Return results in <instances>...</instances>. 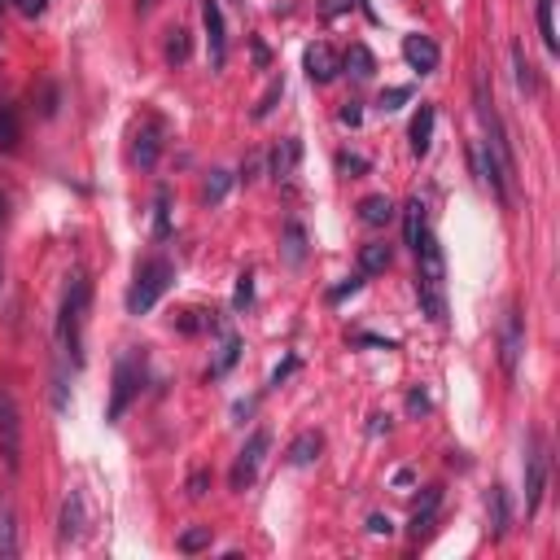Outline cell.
Here are the masks:
<instances>
[{
  "label": "cell",
  "mask_w": 560,
  "mask_h": 560,
  "mask_svg": "<svg viewBox=\"0 0 560 560\" xmlns=\"http://www.w3.org/2000/svg\"><path fill=\"white\" fill-rule=\"evenodd\" d=\"M408 412H412V416H425V412H429V398H425L420 390H412V398H408Z\"/></svg>",
  "instance_id": "60d3db41"
},
{
  "label": "cell",
  "mask_w": 560,
  "mask_h": 560,
  "mask_svg": "<svg viewBox=\"0 0 560 560\" xmlns=\"http://www.w3.org/2000/svg\"><path fill=\"white\" fill-rule=\"evenodd\" d=\"M206 490H211V468H197L189 477V499H206Z\"/></svg>",
  "instance_id": "e575fe53"
},
{
  "label": "cell",
  "mask_w": 560,
  "mask_h": 560,
  "mask_svg": "<svg viewBox=\"0 0 560 560\" xmlns=\"http://www.w3.org/2000/svg\"><path fill=\"white\" fill-rule=\"evenodd\" d=\"M416 298L425 307V316L434 324H447V259H442L438 237L425 228L420 241H416Z\"/></svg>",
  "instance_id": "6da1fadb"
},
{
  "label": "cell",
  "mask_w": 560,
  "mask_h": 560,
  "mask_svg": "<svg viewBox=\"0 0 560 560\" xmlns=\"http://www.w3.org/2000/svg\"><path fill=\"white\" fill-rule=\"evenodd\" d=\"M141 9H153V0H141Z\"/></svg>",
  "instance_id": "c3c4849f"
},
{
  "label": "cell",
  "mask_w": 560,
  "mask_h": 560,
  "mask_svg": "<svg viewBox=\"0 0 560 560\" xmlns=\"http://www.w3.org/2000/svg\"><path fill=\"white\" fill-rule=\"evenodd\" d=\"M403 101H412V88H386L381 93V110H398Z\"/></svg>",
  "instance_id": "d590c367"
},
{
  "label": "cell",
  "mask_w": 560,
  "mask_h": 560,
  "mask_svg": "<svg viewBox=\"0 0 560 560\" xmlns=\"http://www.w3.org/2000/svg\"><path fill=\"white\" fill-rule=\"evenodd\" d=\"M346 62L355 66V74H359V79H368V74L377 71V62H372V53H368L364 44H350V57H346Z\"/></svg>",
  "instance_id": "836d02e7"
},
{
  "label": "cell",
  "mask_w": 560,
  "mask_h": 560,
  "mask_svg": "<svg viewBox=\"0 0 560 560\" xmlns=\"http://www.w3.org/2000/svg\"><path fill=\"white\" fill-rule=\"evenodd\" d=\"M486 508H490V535L504 538V535H508V495L495 486V490H490V504H486Z\"/></svg>",
  "instance_id": "d4e9b609"
},
{
  "label": "cell",
  "mask_w": 560,
  "mask_h": 560,
  "mask_svg": "<svg viewBox=\"0 0 560 560\" xmlns=\"http://www.w3.org/2000/svg\"><path fill=\"white\" fill-rule=\"evenodd\" d=\"M5 215H9V201H5V193H0V220H5Z\"/></svg>",
  "instance_id": "7dc6e473"
},
{
  "label": "cell",
  "mask_w": 560,
  "mask_h": 560,
  "mask_svg": "<svg viewBox=\"0 0 560 560\" xmlns=\"http://www.w3.org/2000/svg\"><path fill=\"white\" fill-rule=\"evenodd\" d=\"M521 355H526V319L516 307L504 311V324H499V364L508 377H516V368H521Z\"/></svg>",
  "instance_id": "9c48e42d"
},
{
  "label": "cell",
  "mask_w": 560,
  "mask_h": 560,
  "mask_svg": "<svg viewBox=\"0 0 560 560\" xmlns=\"http://www.w3.org/2000/svg\"><path fill=\"white\" fill-rule=\"evenodd\" d=\"M547 468H552V456H547L543 438H530V456H526V516H538V508H543Z\"/></svg>",
  "instance_id": "ba28073f"
},
{
  "label": "cell",
  "mask_w": 560,
  "mask_h": 560,
  "mask_svg": "<svg viewBox=\"0 0 560 560\" xmlns=\"http://www.w3.org/2000/svg\"><path fill=\"white\" fill-rule=\"evenodd\" d=\"M184 556H197V552H206L211 547V526H189L184 535H180V543H175Z\"/></svg>",
  "instance_id": "83f0119b"
},
{
  "label": "cell",
  "mask_w": 560,
  "mask_h": 560,
  "mask_svg": "<svg viewBox=\"0 0 560 560\" xmlns=\"http://www.w3.org/2000/svg\"><path fill=\"white\" fill-rule=\"evenodd\" d=\"M201 26H206V49H211V66L223 71L228 66V35H223V9L220 0L201 5Z\"/></svg>",
  "instance_id": "8fae6325"
},
{
  "label": "cell",
  "mask_w": 560,
  "mask_h": 560,
  "mask_svg": "<svg viewBox=\"0 0 560 560\" xmlns=\"http://www.w3.org/2000/svg\"><path fill=\"white\" fill-rule=\"evenodd\" d=\"M512 71H516V88H521L526 97H535V93H538V74H535V66H530V57H526V49H521V44H512Z\"/></svg>",
  "instance_id": "603a6c76"
},
{
  "label": "cell",
  "mask_w": 560,
  "mask_h": 560,
  "mask_svg": "<svg viewBox=\"0 0 560 560\" xmlns=\"http://www.w3.org/2000/svg\"><path fill=\"white\" fill-rule=\"evenodd\" d=\"M23 141V119H18V105H9V101H0V149L5 153H14Z\"/></svg>",
  "instance_id": "d6986e66"
},
{
  "label": "cell",
  "mask_w": 560,
  "mask_h": 560,
  "mask_svg": "<svg viewBox=\"0 0 560 560\" xmlns=\"http://www.w3.org/2000/svg\"><path fill=\"white\" fill-rule=\"evenodd\" d=\"M293 368H298V359H293V355H290V359H285V364H280V368H276V372H271V386H280V381H285V377H290Z\"/></svg>",
  "instance_id": "7bdbcfd3"
},
{
  "label": "cell",
  "mask_w": 560,
  "mask_h": 560,
  "mask_svg": "<svg viewBox=\"0 0 560 560\" xmlns=\"http://www.w3.org/2000/svg\"><path fill=\"white\" fill-rule=\"evenodd\" d=\"M359 285H364V276H355V280H346V285H338V290L329 293V298H333V302H341L346 293H359Z\"/></svg>",
  "instance_id": "ab89813d"
},
{
  "label": "cell",
  "mask_w": 560,
  "mask_h": 560,
  "mask_svg": "<svg viewBox=\"0 0 560 560\" xmlns=\"http://www.w3.org/2000/svg\"><path fill=\"white\" fill-rule=\"evenodd\" d=\"M158 153H162V127H158V123H145V127L136 132V145H132V162L149 171L153 162H158Z\"/></svg>",
  "instance_id": "5bb4252c"
},
{
  "label": "cell",
  "mask_w": 560,
  "mask_h": 560,
  "mask_svg": "<svg viewBox=\"0 0 560 560\" xmlns=\"http://www.w3.org/2000/svg\"><path fill=\"white\" fill-rule=\"evenodd\" d=\"M228 184H232V175L228 171H211V180H206V189H201V201H223V193H228Z\"/></svg>",
  "instance_id": "4dcf8cb0"
},
{
  "label": "cell",
  "mask_w": 560,
  "mask_h": 560,
  "mask_svg": "<svg viewBox=\"0 0 560 560\" xmlns=\"http://www.w3.org/2000/svg\"><path fill=\"white\" fill-rule=\"evenodd\" d=\"M136 394H141V364H136V355H119V364H114V394H110L105 420H123V412L132 408Z\"/></svg>",
  "instance_id": "52a82bcc"
},
{
  "label": "cell",
  "mask_w": 560,
  "mask_h": 560,
  "mask_svg": "<svg viewBox=\"0 0 560 560\" xmlns=\"http://www.w3.org/2000/svg\"><path fill=\"white\" fill-rule=\"evenodd\" d=\"M359 119H364V110H359L355 101H346V110H341V123H350V127H359Z\"/></svg>",
  "instance_id": "b9f144b4"
},
{
  "label": "cell",
  "mask_w": 560,
  "mask_h": 560,
  "mask_svg": "<svg viewBox=\"0 0 560 560\" xmlns=\"http://www.w3.org/2000/svg\"><path fill=\"white\" fill-rule=\"evenodd\" d=\"M368 429H372V434H381V429H390V416H381V412H377V416H372V425H368Z\"/></svg>",
  "instance_id": "bcb514c9"
},
{
  "label": "cell",
  "mask_w": 560,
  "mask_h": 560,
  "mask_svg": "<svg viewBox=\"0 0 560 560\" xmlns=\"http://www.w3.org/2000/svg\"><path fill=\"white\" fill-rule=\"evenodd\" d=\"M368 530H372V535H394V521L381 516V512H372V516H368Z\"/></svg>",
  "instance_id": "8d00e7d4"
},
{
  "label": "cell",
  "mask_w": 560,
  "mask_h": 560,
  "mask_svg": "<svg viewBox=\"0 0 560 560\" xmlns=\"http://www.w3.org/2000/svg\"><path fill=\"white\" fill-rule=\"evenodd\" d=\"M280 97H285V79H271V88L263 93V97H259V105H254V119H268Z\"/></svg>",
  "instance_id": "1f68e13d"
},
{
  "label": "cell",
  "mask_w": 560,
  "mask_h": 560,
  "mask_svg": "<svg viewBox=\"0 0 560 560\" xmlns=\"http://www.w3.org/2000/svg\"><path fill=\"white\" fill-rule=\"evenodd\" d=\"M14 556H18V512L0 495V560H14Z\"/></svg>",
  "instance_id": "2e32d148"
},
{
  "label": "cell",
  "mask_w": 560,
  "mask_h": 560,
  "mask_svg": "<svg viewBox=\"0 0 560 560\" xmlns=\"http://www.w3.org/2000/svg\"><path fill=\"white\" fill-rule=\"evenodd\" d=\"M271 451V434L268 429H254L250 438H245V447L237 451V464H232V490H250L254 482H259V468H263V460H268Z\"/></svg>",
  "instance_id": "5b68a950"
},
{
  "label": "cell",
  "mask_w": 560,
  "mask_h": 560,
  "mask_svg": "<svg viewBox=\"0 0 560 560\" xmlns=\"http://www.w3.org/2000/svg\"><path fill=\"white\" fill-rule=\"evenodd\" d=\"M403 211H408V215H403V237H408V245L416 250L420 232H425V206H420V197H412V201H408Z\"/></svg>",
  "instance_id": "484cf974"
},
{
  "label": "cell",
  "mask_w": 560,
  "mask_h": 560,
  "mask_svg": "<svg viewBox=\"0 0 560 560\" xmlns=\"http://www.w3.org/2000/svg\"><path fill=\"white\" fill-rule=\"evenodd\" d=\"M473 110H477L482 132H486V141H482V145L495 149V153H499V162L512 171V141H508V127H504V119H499V110H495V97H490L486 74H477V79H473Z\"/></svg>",
  "instance_id": "277c9868"
},
{
  "label": "cell",
  "mask_w": 560,
  "mask_h": 560,
  "mask_svg": "<svg viewBox=\"0 0 560 560\" xmlns=\"http://www.w3.org/2000/svg\"><path fill=\"white\" fill-rule=\"evenodd\" d=\"M285 259H290L293 268L307 259V232H302L298 223H290V228H285Z\"/></svg>",
  "instance_id": "f546056e"
},
{
  "label": "cell",
  "mask_w": 560,
  "mask_h": 560,
  "mask_svg": "<svg viewBox=\"0 0 560 560\" xmlns=\"http://www.w3.org/2000/svg\"><path fill=\"white\" fill-rule=\"evenodd\" d=\"M88 535V499H84V490L74 486L66 499H62V516H57V538L71 547V543H84Z\"/></svg>",
  "instance_id": "30bf717a"
},
{
  "label": "cell",
  "mask_w": 560,
  "mask_h": 560,
  "mask_svg": "<svg viewBox=\"0 0 560 560\" xmlns=\"http://www.w3.org/2000/svg\"><path fill=\"white\" fill-rule=\"evenodd\" d=\"M0 456H5L9 473L23 468V412H18L14 394L5 390H0Z\"/></svg>",
  "instance_id": "8992f818"
},
{
  "label": "cell",
  "mask_w": 560,
  "mask_h": 560,
  "mask_svg": "<svg viewBox=\"0 0 560 560\" xmlns=\"http://www.w3.org/2000/svg\"><path fill=\"white\" fill-rule=\"evenodd\" d=\"M434 123H438L434 105H420V110H416L412 132H408V141H412V153H416V158H425V153L434 149Z\"/></svg>",
  "instance_id": "9a60e30c"
},
{
  "label": "cell",
  "mask_w": 560,
  "mask_h": 560,
  "mask_svg": "<svg viewBox=\"0 0 560 560\" xmlns=\"http://www.w3.org/2000/svg\"><path fill=\"white\" fill-rule=\"evenodd\" d=\"M18 9H23L26 18H40L44 14V0H18Z\"/></svg>",
  "instance_id": "ee69618b"
},
{
  "label": "cell",
  "mask_w": 560,
  "mask_h": 560,
  "mask_svg": "<svg viewBox=\"0 0 560 560\" xmlns=\"http://www.w3.org/2000/svg\"><path fill=\"white\" fill-rule=\"evenodd\" d=\"M338 167L341 171H368V158H359V153H341Z\"/></svg>",
  "instance_id": "f35d334b"
},
{
  "label": "cell",
  "mask_w": 560,
  "mask_h": 560,
  "mask_svg": "<svg viewBox=\"0 0 560 560\" xmlns=\"http://www.w3.org/2000/svg\"><path fill=\"white\" fill-rule=\"evenodd\" d=\"M341 9H350V0H324V18H338Z\"/></svg>",
  "instance_id": "f6af8a7d"
},
{
  "label": "cell",
  "mask_w": 560,
  "mask_h": 560,
  "mask_svg": "<svg viewBox=\"0 0 560 560\" xmlns=\"http://www.w3.org/2000/svg\"><path fill=\"white\" fill-rule=\"evenodd\" d=\"M438 504H442V486H429L425 490V499L416 504V512H412V526H408V535L412 538H420L425 530H429V521H434V512H438Z\"/></svg>",
  "instance_id": "ffe728a7"
},
{
  "label": "cell",
  "mask_w": 560,
  "mask_h": 560,
  "mask_svg": "<svg viewBox=\"0 0 560 560\" xmlns=\"http://www.w3.org/2000/svg\"><path fill=\"white\" fill-rule=\"evenodd\" d=\"M171 232V220H167V189L158 193V237H167Z\"/></svg>",
  "instance_id": "74e56055"
},
{
  "label": "cell",
  "mask_w": 560,
  "mask_h": 560,
  "mask_svg": "<svg viewBox=\"0 0 560 560\" xmlns=\"http://www.w3.org/2000/svg\"><path fill=\"white\" fill-rule=\"evenodd\" d=\"M237 355H241V341H237V333H223V341H220V359L211 364V372H215V377H223L228 368L237 364Z\"/></svg>",
  "instance_id": "f1b7e54d"
},
{
  "label": "cell",
  "mask_w": 560,
  "mask_h": 560,
  "mask_svg": "<svg viewBox=\"0 0 560 560\" xmlns=\"http://www.w3.org/2000/svg\"><path fill=\"white\" fill-rule=\"evenodd\" d=\"M394 215H398V206H394L386 193H372L359 201V220H364L368 228H386V223H394Z\"/></svg>",
  "instance_id": "e0dca14e"
},
{
  "label": "cell",
  "mask_w": 560,
  "mask_h": 560,
  "mask_svg": "<svg viewBox=\"0 0 560 560\" xmlns=\"http://www.w3.org/2000/svg\"><path fill=\"white\" fill-rule=\"evenodd\" d=\"M171 280H175L171 259H145V263L136 268L132 290H127V311H132V316H145V311H153V307H158V298L171 290Z\"/></svg>",
  "instance_id": "3957f363"
},
{
  "label": "cell",
  "mask_w": 560,
  "mask_h": 560,
  "mask_svg": "<svg viewBox=\"0 0 560 560\" xmlns=\"http://www.w3.org/2000/svg\"><path fill=\"white\" fill-rule=\"evenodd\" d=\"M250 302H254V276L241 271V276H237V293H232V311H245Z\"/></svg>",
  "instance_id": "d6a6232c"
},
{
  "label": "cell",
  "mask_w": 560,
  "mask_h": 560,
  "mask_svg": "<svg viewBox=\"0 0 560 560\" xmlns=\"http://www.w3.org/2000/svg\"><path fill=\"white\" fill-rule=\"evenodd\" d=\"M189 31L184 26H175V31H167V66H184L189 62Z\"/></svg>",
  "instance_id": "4316f807"
},
{
  "label": "cell",
  "mask_w": 560,
  "mask_h": 560,
  "mask_svg": "<svg viewBox=\"0 0 560 560\" xmlns=\"http://www.w3.org/2000/svg\"><path fill=\"white\" fill-rule=\"evenodd\" d=\"M88 298H93V285L84 276H71L66 298H62V316H57V346H62V355H74V364H79V338H84Z\"/></svg>",
  "instance_id": "7a4b0ae2"
},
{
  "label": "cell",
  "mask_w": 560,
  "mask_h": 560,
  "mask_svg": "<svg viewBox=\"0 0 560 560\" xmlns=\"http://www.w3.org/2000/svg\"><path fill=\"white\" fill-rule=\"evenodd\" d=\"M302 66H307V79H311V84H333V79H338V71H341L338 53L329 49L324 40L307 49V57H302Z\"/></svg>",
  "instance_id": "4fadbf2b"
},
{
  "label": "cell",
  "mask_w": 560,
  "mask_h": 560,
  "mask_svg": "<svg viewBox=\"0 0 560 560\" xmlns=\"http://www.w3.org/2000/svg\"><path fill=\"white\" fill-rule=\"evenodd\" d=\"M403 62H408L416 74H434L442 62V53L429 35H403Z\"/></svg>",
  "instance_id": "7c38bea8"
},
{
  "label": "cell",
  "mask_w": 560,
  "mask_h": 560,
  "mask_svg": "<svg viewBox=\"0 0 560 560\" xmlns=\"http://www.w3.org/2000/svg\"><path fill=\"white\" fill-rule=\"evenodd\" d=\"M298 158H302V145H298V141H280V145H276V153H271V175H276V180H290L293 175V167H298Z\"/></svg>",
  "instance_id": "44dd1931"
},
{
  "label": "cell",
  "mask_w": 560,
  "mask_h": 560,
  "mask_svg": "<svg viewBox=\"0 0 560 560\" xmlns=\"http://www.w3.org/2000/svg\"><path fill=\"white\" fill-rule=\"evenodd\" d=\"M538 35H543V49L547 53H560V40H556V18H552V9H556V0H538Z\"/></svg>",
  "instance_id": "cb8c5ba5"
},
{
  "label": "cell",
  "mask_w": 560,
  "mask_h": 560,
  "mask_svg": "<svg viewBox=\"0 0 560 560\" xmlns=\"http://www.w3.org/2000/svg\"><path fill=\"white\" fill-rule=\"evenodd\" d=\"M390 268V245L381 241H368L359 245V276H377V271Z\"/></svg>",
  "instance_id": "7402d4cb"
},
{
  "label": "cell",
  "mask_w": 560,
  "mask_h": 560,
  "mask_svg": "<svg viewBox=\"0 0 560 560\" xmlns=\"http://www.w3.org/2000/svg\"><path fill=\"white\" fill-rule=\"evenodd\" d=\"M319 451H324V438H319L316 429H311V434H298V438L290 442L285 460H290L293 468H307V464H316V460H319Z\"/></svg>",
  "instance_id": "ac0fdd59"
},
{
  "label": "cell",
  "mask_w": 560,
  "mask_h": 560,
  "mask_svg": "<svg viewBox=\"0 0 560 560\" xmlns=\"http://www.w3.org/2000/svg\"><path fill=\"white\" fill-rule=\"evenodd\" d=\"M0 9H5V0H0Z\"/></svg>",
  "instance_id": "681fc988"
}]
</instances>
